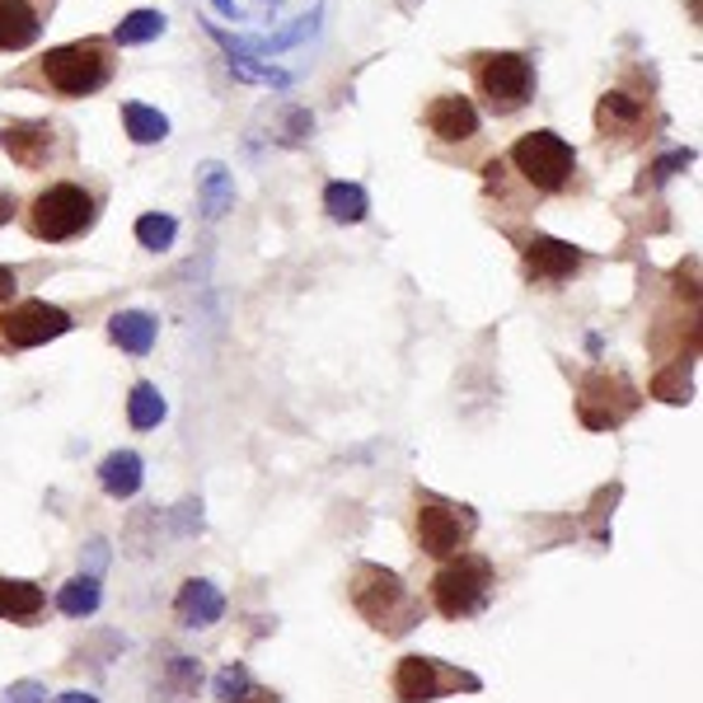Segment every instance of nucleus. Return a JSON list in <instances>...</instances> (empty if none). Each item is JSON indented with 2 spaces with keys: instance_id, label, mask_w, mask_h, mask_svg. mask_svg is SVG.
Returning a JSON list of instances; mask_svg holds the SVG:
<instances>
[{
  "instance_id": "f257e3e1",
  "label": "nucleus",
  "mask_w": 703,
  "mask_h": 703,
  "mask_svg": "<svg viewBox=\"0 0 703 703\" xmlns=\"http://www.w3.org/2000/svg\"><path fill=\"white\" fill-rule=\"evenodd\" d=\"M38 76L52 94L90 99L113 80V43L109 38H76V43L47 47L38 62Z\"/></svg>"
},
{
  "instance_id": "f03ea898",
  "label": "nucleus",
  "mask_w": 703,
  "mask_h": 703,
  "mask_svg": "<svg viewBox=\"0 0 703 703\" xmlns=\"http://www.w3.org/2000/svg\"><path fill=\"white\" fill-rule=\"evenodd\" d=\"M99 216V198L85 183H47L38 198L29 202V235L33 239H43V244H66V239H76L85 235L94 225Z\"/></svg>"
},
{
  "instance_id": "7ed1b4c3",
  "label": "nucleus",
  "mask_w": 703,
  "mask_h": 703,
  "mask_svg": "<svg viewBox=\"0 0 703 703\" xmlns=\"http://www.w3.org/2000/svg\"><path fill=\"white\" fill-rule=\"evenodd\" d=\"M473 90L488 113L512 118L535 99V62L525 52H483L473 57Z\"/></svg>"
},
{
  "instance_id": "20e7f679",
  "label": "nucleus",
  "mask_w": 703,
  "mask_h": 703,
  "mask_svg": "<svg viewBox=\"0 0 703 703\" xmlns=\"http://www.w3.org/2000/svg\"><path fill=\"white\" fill-rule=\"evenodd\" d=\"M512 174L535 192H568L577 179V146L558 132H525L506 155Z\"/></svg>"
},
{
  "instance_id": "39448f33",
  "label": "nucleus",
  "mask_w": 703,
  "mask_h": 703,
  "mask_svg": "<svg viewBox=\"0 0 703 703\" xmlns=\"http://www.w3.org/2000/svg\"><path fill=\"white\" fill-rule=\"evenodd\" d=\"M492 595V562L483 554H455L432 577V605L446 620H473Z\"/></svg>"
},
{
  "instance_id": "423d86ee",
  "label": "nucleus",
  "mask_w": 703,
  "mask_h": 703,
  "mask_svg": "<svg viewBox=\"0 0 703 703\" xmlns=\"http://www.w3.org/2000/svg\"><path fill=\"white\" fill-rule=\"evenodd\" d=\"M479 531V516L460 502H442V498H422L417 502V521H413V535H417V549L427 558H455L469 544V535Z\"/></svg>"
},
{
  "instance_id": "0eeeda50",
  "label": "nucleus",
  "mask_w": 703,
  "mask_h": 703,
  "mask_svg": "<svg viewBox=\"0 0 703 703\" xmlns=\"http://www.w3.org/2000/svg\"><path fill=\"white\" fill-rule=\"evenodd\" d=\"M352 605L366 614V624H376L384 633L394 628V614L409 610V591H403V577L390 568H376V562H361L357 577H352Z\"/></svg>"
},
{
  "instance_id": "6e6552de",
  "label": "nucleus",
  "mask_w": 703,
  "mask_h": 703,
  "mask_svg": "<svg viewBox=\"0 0 703 703\" xmlns=\"http://www.w3.org/2000/svg\"><path fill=\"white\" fill-rule=\"evenodd\" d=\"M66 328H70V314L47 301H10L0 310V343L5 347H38L62 338Z\"/></svg>"
},
{
  "instance_id": "1a4fd4ad",
  "label": "nucleus",
  "mask_w": 703,
  "mask_h": 703,
  "mask_svg": "<svg viewBox=\"0 0 703 703\" xmlns=\"http://www.w3.org/2000/svg\"><path fill=\"white\" fill-rule=\"evenodd\" d=\"M582 403H577V413H582V422L591 432H610V427H620V422L638 409V394H633V384L624 376H605V371H595L587 376L582 384V394H577Z\"/></svg>"
},
{
  "instance_id": "9d476101",
  "label": "nucleus",
  "mask_w": 703,
  "mask_h": 703,
  "mask_svg": "<svg viewBox=\"0 0 703 703\" xmlns=\"http://www.w3.org/2000/svg\"><path fill=\"white\" fill-rule=\"evenodd\" d=\"M460 684H469V690H479V680L473 676H460V671H446L442 661L432 657H403L394 666V694L403 703H427V699H442L450 690H460Z\"/></svg>"
},
{
  "instance_id": "9b49d317",
  "label": "nucleus",
  "mask_w": 703,
  "mask_h": 703,
  "mask_svg": "<svg viewBox=\"0 0 703 703\" xmlns=\"http://www.w3.org/2000/svg\"><path fill=\"white\" fill-rule=\"evenodd\" d=\"M427 132H432V141H442V146H469V141L483 132L479 103H473L469 94L432 99L427 103Z\"/></svg>"
},
{
  "instance_id": "f8f14e48",
  "label": "nucleus",
  "mask_w": 703,
  "mask_h": 703,
  "mask_svg": "<svg viewBox=\"0 0 703 703\" xmlns=\"http://www.w3.org/2000/svg\"><path fill=\"white\" fill-rule=\"evenodd\" d=\"M595 132L605 141H638L647 132V103L633 99L628 90H610L595 103Z\"/></svg>"
},
{
  "instance_id": "ddd939ff",
  "label": "nucleus",
  "mask_w": 703,
  "mask_h": 703,
  "mask_svg": "<svg viewBox=\"0 0 703 703\" xmlns=\"http://www.w3.org/2000/svg\"><path fill=\"white\" fill-rule=\"evenodd\" d=\"M525 268H531L535 281H568L582 268V249H572L568 239L554 235H531L525 239Z\"/></svg>"
},
{
  "instance_id": "4468645a",
  "label": "nucleus",
  "mask_w": 703,
  "mask_h": 703,
  "mask_svg": "<svg viewBox=\"0 0 703 703\" xmlns=\"http://www.w3.org/2000/svg\"><path fill=\"white\" fill-rule=\"evenodd\" d=\"M225 614V595L207 582V577H192L183 582V591L174 595V620L183 628H211Z\"/></svg>"
},
{
  "instance_id": "2eb2a0df",
  "label": "nucleus",
  "mask_w": 703,
  "mask_h": 703,
  "mask_svg": "<svg viewBox=\"0 0 703 703\" xmlns=\"http://www.w3.org/2000/svg\"><path fill=\"white\" fill-rule=\"evenodd\" d=\"M43 38L38 0H0V52H24Z\"/></svg>"
},
{
  "instance_id": "dca6fc26",
  "label": "nucleus",
  "mask_w": 703,
  "mask_h": 703,
  "mask_svg": "<svg viewBox=\"0 0 703 703\" xmlns=\"http://www.w3.org/2000/svg\"><path fill=\"white\" fill-rule=\"evenodd\" d=\"M0 146L10 150L14 165L24 169H43L52 160V150H57V136H52L47 122H20V127H5V136H0Z\"/></svg>"
},
{
  "instance_id": "f3484780",
  "label": "nucleus",
  "mask_w": 703,
  "mask_h": 703,
  "mask_svg": "<svg viewBox=\"0 0 703 703\" xmlns=\"http://www.w3.org/2000/svg\"><path fill=\"white\" fill-rule=\"evenodd\" d=\"M155 333H160V320L146 310H118L109 320V338L127 352V357H146L155 347Z\"/></svg>"
},
{
  "instance_id": "a211bd4d",
  "label": "nucleus",
  "mask_w": 703,
  "mask_h": 703,
  "mask_svg": "<svg viewBox=\"0 0 703 703\" xmlns=\"http://www.w3.org/2000/svg\"><path fill=\"white\" fill-rule=\"evenodd\" d=\"M141 479H146V469H141V455L136 450H113V455H103V465H99V488L109 492V498L118 502H127L141 492Z\"/></svg>"
},
{
  "instance_id": "6ab92c4d",
  "label": "nucleus",
  "mask_w": 703,
  "mask_h": 703,
  "mask_svg": "<svg viewBox=\"0 0 703 703\" xmlns=\"http://www.w3.org/2000/svg\"><path fill=\"white\" fill-rule=\"evenodd\" d=\"M198 202H202V221H221L225 211L235 207V179H231V169L225 165H202L198 174Z\"/></svg>"
},
{
  "instance_id": "aec40b11",
  "label": "nucleus",
  "mask_w": 703,
  "mask_h": 703,
  "mask_svg": "<svg viewBox=\"0 0 703 703\" xmlns=\"http://www.w3.org/2000/svg\"><path fill=\"white\" fill-rule=\"evenodd\" d=\"M43 587L20 582V577H0V620L10 624H33L43 614Z\"/></svg>"
},
{
  "instance_id": "412c9836",
  "label": "nucleus",
  "mask_w": 703,
  "mask_h": 703,
  "mask_svg": "<svg viewBox=\"0 0 703 703\" xmlns=\"http://www.w3.org/2000/svg\"><path fill=\"white\" fill-rule=\"evenodd\" d=\"M324 211H328V221H338V225H361L366 211H371V198H366L361 183L338 179V183L324 188Z\"/></svg>"
},
{
  "instance_id": "4be33fe9",
  "label": "nucleus",
  "mask_w": 703,
  "mask_h": 703,
  "mask_svg": "<svg viewBox=\"0 0 703 703\" xmlns=\"http://www.w3.org/2000/svg\"><path fill=\"white\" fill-rule=\"evenodd\" d=\"M122 132L136 146H155V141L169 136V118L160 109H150V103H122Z\"/></svg>"
},
{
  "instance_id": "5701e85b",
  "label": "nucleus",
  "mask_w": 703,
  "mask_h": 703,
  "mask_svg": "<svg viewBox=\"0 0 703 703\" xmlns=\"http://www.w3.org/2000/svg\"><path fill=\"white\" fill-rule=\"evenodd\" d=\"M165 24H169L165 10H132V14H122V24L113 29V43L118 47H141V43L160 38Z\"/></svg>"
},
{
  "instance_id": "b1692460",
  "label": "nucleus",
  "mask_w": 703,
  "mask_h": 703,
  "mask_svg": "<svg viewBox=\"0 0 703 703\" xmlns=\"http://www.w3.org/2000/svg\"><path fill=\"white\" fill-rule=\"evenodd\" d=\"M127 422L136 432H155L165 422V394L155 390V384H132V394H127Z\"/></svg>"
},
{
  "instance_id": "393cba45",
  "label": "nucleus",
  "mask_w": 703,
  "mask_h": 703,
  "mask_svg": "<svg viewBox=\"0 0 703 703\" xmlns=\"http://www.w3.org/2000/svg\"><path fill=\"white\" fill-rule=\"evenodd\" d=\"M99 577H70V582L57 591V610L66 614V620H85V614H94L99 610Z\"/></svg>"
},
{
  "instance_id": "a878e982",
  "label": "nucleus",
  "mask_w": 703,
  "mask_h": 703,
  "mask_svg": "<svg viewBox=\"0 0 703 703\" xmlns=\"http://www.w3.org/2000/svg\"><path fill=\"white\" fill-rule=\"evenodd\" d=\"M174 235H179V221L165 216V211H146V216L136 221V239H141V249H150V254H165Z\"/></svg>"
},
{
  "instance_id": "bb28decb",
  "label": "nucleus",
  "mask_w": 703,
  "mask_h": 703,
  "mask_svg": "<svg viewBox=\"0 0 703 703\" xmlns=\"http://www.w3.org/2000/svg\"><path fill=\"white\" fill-rule=\"evenodd\" d=\"M211 690H216L221 703H239V699H249L254 694V680L244 666H221L216 680H211Z\"/></svg>"
},
{
  "instance_id": "cd10ccee",
  "label": "nucleus",
  "mask_w": 703,
  "mask_h": 703,
  "mask_svg": "<svg viewBox=\"0 0 703 703\" xmlns=\"http://www.w3.org/2000/svg\"><path fill=\"white\" fill-rule=\"evenodd\" d=\"M231 70L239 80H258V85H277V90H287L291 76H281V70L272 66H254V62H244V57H231Z\"/></svg>"
},
{
  "instance_id": "c85d7f7f",
  "label": "nucleus",
  "mask_w": 703,
  "mask_h": 703,
  "mask_svg": "<svg viewBox=\"0 0 703 703\" xmlns=\"http://www.w3.org/2000/svg\"><path fill=\"white\" fill-rule=\"evenodd\" d=\"M652 394L666 399V403H684L690 399V376H676V371H661L657 384H652Z\"/></svg>"
},
{
  "instance_id": "c756f323",
  "label": "nucleus",
  "mask_w": 703,
  "mask_h": 703,
  "mask_svg": "<svg viewBox=\"0 0 703 703\" xmlns=\"http://www.w3.org/2000/svg\"><path fill=\"white\" fill-rule=\"evenodd\" d=\"M5 703H47V690L38 680H20V684L5 690Z\"/></svg>"
},
{
  "instance_id": "7c9ffc66",
  "label": "nucleus",
  "mask_w": 703,
  "mask_h": 703,
  "mask_svg": "<svg viewBox=\"0 0 703 703\" xmlns=\"http://www.w3.org/2000/svg\"><path fill=\"white\" fill-rule=\"evenodd\" d=\"M14 287H20V277H14L10 268H0V310L14 301Z\"/></svg>"
},
{
  "instance_id": "2f4dec72",
  "label": "nucleus",
  "mask_w": 703,
  "mask_h": 703,
  "mask_svg": "<svg viewBox=\"0 0 703 703\" xmlns=\"http://www.w3.org/2000/svg\"><path fill=\"white\" fill-rule=\"evenodd\" d=\"M14 211H20V198L0 188V225H10V221H14Z\"/></svg>"
},
{
  "instance_id": "473e14b6",
  "label": "nucleus",
  "mask_w": 703,
  "mask_h": 703,
  "mask_svg": "<svg viewBox=\"0 0 703 703\" xmlns=\"http://www.w3.org/2000/svg\"><path fill=\"white\" fill-rule=\"evenodd\" d=\"M52 703H99L94 694H85V690H66V694H57Z\"/></svg>"
},
{
  "instance_id": "72a5a7b5",
  "label": "nucleus",
  "mask_w": 703,
  "mask_h": 703,
  "mask_svg": "<svg viewBox=\"0 0 703 703\" xmlns=\"http://www.w3.org/2000/svg\"><path fill=\"white\" fill-rule=\"evenodd\" d=\"M239 703H277V694H263V690H254L249 699H239Z\"/></svg>"
}]
</instances>
